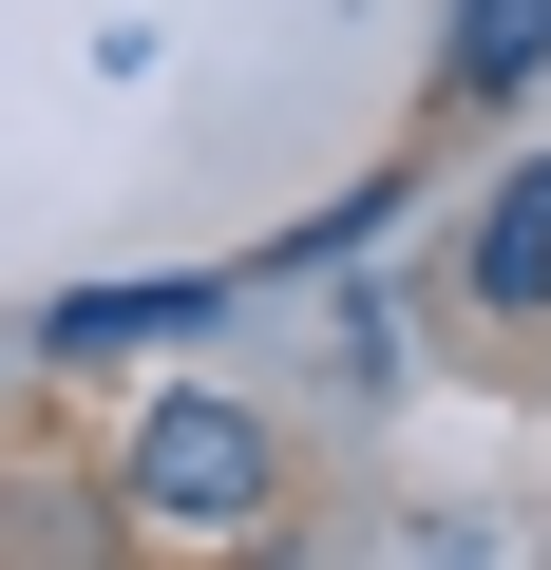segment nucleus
Returning <instances> with one entry per match:
<instances>
[{
    "label": "nucleus",
    "mask_w": 551,
    "mask_h": 570,
    "mask_svg": "<svg viewBox=\"0 0 551 570\" xmlns=\"http://www.w3.org/2000/svg\"><path fill=\"white\" fill-rule=\"evenodd\" d=\"M134 513H152V532H247V513H266V419H247V400H152Z\"/></svg>",
    "instance_id": "f257e3e1"
},
{
    "label": "nucleus",
    "mask_w": 551,
    "mask_h": 570,
    "mask_svg": "<svg viewBox=\"0 0 551 570\" xmlns=\"http://www.w3.org/2000/svg\"><path fill=\"white\" fill-rule=\"evenodd\" d=\"M475 305H551V171H513L475 209Z\"/></svg>",
    "instance_id": "f03ea898"
},
{
    "label": "nucleus",
    "mask_w": 551,
    "mask_h": 570,
    "mask_svg": "<svg viewBox=\"0 0 551 570\" xmlns=\"http://www.w3.org/2000/svg\"><path fill=\"white\" fill-rule=\"evenodd\" d=\"M551 77V0H456V96H532Z\"/></svg>",
    "instance_id": "7ed1b4c3"
},
{
    "label": "nucleus",
    "mask_w": 551,
    "mask_h": 570,
    "mask_svg": "<svg viewBox=\"0 0 551 570\" xmlns=\"http://www.w3.org/2000/svg\"><path fill=\"white\" fill-rule=\"evenodd\" d=\"M171 324H209V285H77L58 305V343H171Z\"/></svg>",
    "instance_id": "20e7f679"
}]
</instances>
